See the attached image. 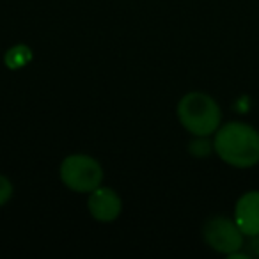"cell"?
Masks as SVG:
<instances>
[{"label":"cell","instance_id":"obj_1","mask_svg":"<svg viewBox=\"0 0 259 259\" xmlns=\"http://www.w3.org/2000/svg\"><path fill=\"white\" fill-rule=\"evenodd\" d=\"M215 151L233 167H252L259 162V134L245 122H229L215 135Z\"/></svg>","mask_w":259,"mask_h":259},{"label":"cell","instance_id":"obj_2","mask_svg":"<svg viewBox=\"0 0 259 259\" xmlns=\"http://www.w3.org/2000/svg\"><path fill=\"white\" fill-rule=\"evenodd\" d=\"M178 117L190 134L208 137L219 130L220 108L208 94L190 93L178 105Z\"/></svg>","mask_w":259,"mask_h":259},{"label":"cell","instance_id":"obj_3","mask_svg":"<svg viewBox=\"0 0 259 259\" xmlns=\"http://www.w3.org/2000/svg\"><path fill=\"white\" fill-rule=\"evenodd\" d=\"M61 178L75 192H93L103 180L100 163L87 155H71L62 162Z\"/></svg>","mask_w":259,"mask_h":259},{"label":"cell","instance_id":"obj_4","mask_svg":"<svg viewBox=\"0 0 259 259\" xmlns=\"http://www.w3.org/2000/svg\"><path fill=\"white\" fill-rule=\"evenodd\" d=\"M204 238L209 247L222 254L238 252L243 245V233L236 226V222L226 217H215L208 220L204 227Z\"/></svg>","mask_w":259,"mask_h":259},{"label":"cell","instance_id":"obj_5","mask_svg":"<svg viewBox=\"0 0 259 259\" xmlns=\"http://www.w3.org/2000/svg\"><path fill=\"white\" fill-rule=\"evenodd\" d=\"M234 222L247 236L259 234V192H247L236 202Z\"/></svg>","mask_w":259,"mask_h":259},{"label":"cell","instance_id":"obj_6","mask_svg":"<svg viewBox=\"0 0 259 259\" xmlns=\"http://www.w3.org/2000/svg\"><path fill=\"white\" fill-rule=\"evenodd\" d=\"M89 211L100 222H112L121 213V199L112 188H100L91 192Z\"/></svg>","mask_w":259,"mask_h":259},{"label":"cell","instance_id":"obj_7","mask_svg":"<svg viewBox=\"0 0 259 259\" xmlns=\"http://www.w3.org/2000/svg\"><path fill=\"white\" fill-rule=\"evenodd\" d=\"M30 59H32V54H30L29 48L23 47V45H16V47H13L11 50L6 54V64L11 69H18V68H22V66H25Z\"/></svg>","mask_w":259,"mask_h":259},{"label":"cell","instance_id":"obj_8","mask_svg":"<svg viewBox=\"0 0 259 259\" xmlns=\"http://www.w3.org/2000/svg\"><path fill=\"white\" fill-rule=\"evenodd\" d=\"M13 195V185L8 178L0 176V206H4L6 202L11 199Z\"/></svg>","mask_w":259,"mask_h":259},{"label":"cell","instance_id":"obj_9","mask_svg":"<svg viewBox=\"0 0 259 259\" xmlns=\"http://www.w3.org/2000/svg\"><path fill=\"white\" fill-rule=\"evenodd\" d=\"M209 142L208 141H195V142H192L190 144V151H192V155H195V156H206L209 153Z\"/></svg>","mask_w":259,"mask_h":259}]
</instances>
